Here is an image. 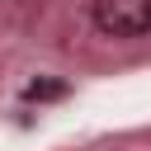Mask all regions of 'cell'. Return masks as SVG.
<instances>
[{"mask_svg":"<svg viewBox=\"0 0 151 151\" xmlns=\"http://www.w3.org/2000/svg\"><path fill=\"white\" fill-rule=\"evenodd\" d=\"M94 24L109 38H137L151 28V0H94Z\"/></svg>","mask_w":151,"mask_h":151,"instance_id":"6da1fadb","label":"cell"},{"mask_svg":"<svg viewBox=\"0 0 151 151\" xmlns=\"http://www.w3.org/2000/svg\"><path fill=\"white\" fill-rule=\"evenodd\" d=\"M61 94H66L61 80H33V85L24 90V99H61Z\"/></svg>","mask_w":151,"mask_h":151,"instance_id":"7a4b0ae2","label":"cell"}]
</instances>
